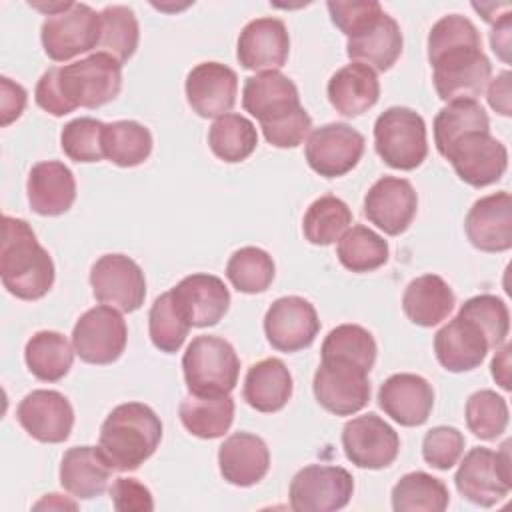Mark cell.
<instances>
[{
  "label": "cell",
  "mask_w": 512,
  "mask_h": 512,
  "mask_svg": "<svg viewBox=\"0 0 512 512\" xmlns=\"http://www.w3.org/2000/svg\"><path fill=\"white\" fill-rule=\"evenodd\" d=\"M456 296L450 284L438 274L414 278L402 294V310L406 318L422 328H432L446 320L454 310Z\"/></svg>",
  "instance_id": "1f68e13d"
},
{
  "label": "cell",
  "mask_w": 512,
  "mask_h": 512,
  "mask_svg": "<svg viewBox=\"0 0 512 512\" xmlns=\"http://www.w3.org/2000/svg\"><path fill=\"white\" fill-rule=\"evenodd\" d=\"M34 508H36V510H40V508H48V510H52V508H56V510H66V508H70V510H76V502L66 500V498H62L60 494H46L40 502L34 504Z\"/></svg>",
  "instance_id": "680465c9"
},
{
  "label": "cell",
  "mask_w": 512,
  "mask_h": 512,
  "mask_svg": "<svg viewBox=\"0 0 512 512\" xmlns=\"http://www.w3.org/2000/svg\"><path fill=\"white\" fill-rule=\"evenodd\" d=\"M326 94L338 114L354 118L368 112L378 102L380 82L370 66L350 62L330 76Z\"/></svg>",
  "instance_id": "f1b7e54d"
},
{
  "label": "cell",
  "mask_w": 512,
  "mask_h": 512,
  "mask_svg": "<svg viewBox=\"0 0 512 512\" xmlns=\"http://www.w3.org/2000/svg\"><path fill=\"white\" fill-rule=\"evenodd\" d=\"M292 374L280 358H264L246 372L242 396L246 404L258 412H278L292 396Z\"/></svg>",
  "instance_id": "4dcf8cb0"
},
{
  "label": "cell",
  "mask_w": 512,
  "mask_h": 512,
  "mask_svg": "<svg viewBox=\"0 0 512 512\" xmlns=\"http://www.w3.org/2000/svg\"><path fill=\"white\" fill-rule=\"evenodd\" d=\"M26 194L30 208L40 216H60L76 200V180L72 170L58 160H44L30 168Z\"/></svg>",
  "instance_id": "4316f807"
},
{
  "label": "cell",
  "mask_w": 512,
  "mask_h": 512,
  "mask_svg": "<svg viewBox=\"0 0 512 512\" xmlns=\"http://www.w3.org/2000/svg\"><path fill=\"white\" fill-rule=\"evenodd\" d=\"M342 448L354 466L380 470L398 458L400 436L386 420L368 412L344 424Z\"/></svg>",
  "instance_id": "9a60e30c"
},
{
  "label": "cell",
  "mask_w": 512,
  "mask_h": 512,
  "mask_svg": "<svg viewBox=\"0 0 512 512\" xmlns=\"http://www.w3.org/2000/svg\"><path fill=\"white\" fill-rule=\"evenodd\" d=\"M510 30H512V12H504L490 32V46L502 62H510Z\"/></svg>",
  "instance_id": "9f6ffc18"
},
{
  "label": "cell",
  "mask_w": 512,
  "mask_h": 512,
  "mask_svg": "<svg viewBox=\"0 0 512 512\" xmlns=\"http://www.w3.org/2000/svg\"><path fill=\"white\" fill-rule=\"evenodd\" d=\"M34 100H36V104H38L44 112H48V114H52V116H66V114H70V108H68L66 102L62 100L60 90H58V86H56L54 68H48V70L40 76V80H38V84H36V90H34Z\"/></svg>",
  "instance_id": "db71d44e"
},
{
  "label": "cell",
  "mask_w": 512,
  "mask_h": 512,
  "mask_svg": "<svg viewBox=\"0 0 512 512\" xmlns=\"http://www.w3.org/2000/svg\"><path fill=\"white\" fill-rule=\"evenodd\" d=\"M418 212V194L406 178L382 176L364 196V216L388 236L408 230Z\"/></svg>",
  "instance_id": "e0dca14e"
},
{
  "label": "cell",
  "mask_w": 512,
  "mask_h": 512,
  "mask_svg": "<svg viewBox=\"0 0 512 512\" xmlns=\"http://www.w3.org/2000/svg\"><path fill=\"white\" fill-rule=\"evenodd\" d=\"M488 350V342L480 328L458 314L434 334L436 360L448 372H468L478 368Z\"/></svg>",
  "instance_id": "83f0119b"
},
{
  "label": "cell",
  "mask_w": 512,
  "mask_h": 512,
  "mask_svg": "<svg viewBox=\"0 0 512 512\" xmlns=\"http://www.w3.org/2000/svg\"><path fill=\"white\" fill-rule=\"evenodd\" d=\"M458 316L474 322L480 332L484 334L488 348H498L504 344L508 332H510V312L502 298L494 294H478L468 298L460 310Z\"/></svg>",
  "instance_id": "f6af8a7d"
},
{
  "label": "cell",
  "mask_w": 512,
  "mask_h": 512,
  "mask_svg": "<svg viewBox=\"0 0 512 512\" xmlns=\"http://www.w3.org/2000/svg\"><path fill=\"white\" fill-rule=\"evenodd\" d=\"M378 404L400 426H422L434 408V388L420 374H392L380 384Z\"/></svg>",
  "instance_id": "7402d4cb"
},
{
  "label": "cell",
  "mask_w": 512,
  "mask_h": 512,
  "mask_svg": "<svg viewBox=\"0 0 512 512\" xmlns=\"http://www.w3.org/2000/svg\"><path fill=\"white\" fill-rule=\"evenodd\" d=\"M182 372L190 394L224 396L238 384L240 358L228 340L202 334L188 344L182 356Z\"/></svg>",
  "instance_id": "5b68a950"
},
{
  "label": "cell",
  "mask_w": 512,
  "mask_h": 512,
  "mask_svg": "<svg viewBox=\"0 0 512 512\" xmlns=\"http://www.w3.org/2000/svg\"><path fill=\"white\" fill-rule=\"evenodd\" d=\"M364 136L344 122H330L308 134L304 154L308 166L324 176L348 174L364 154Z\"/></svg>",
  "instance_id": "5bb4252c"
},
{
  "label": "cell",
  "mask_w": 512,
  "mask_h": 512,
  "mask_svg": "<svg viewBox=\"0 0 512 512\" xmlns=\"http://www.w3.org/2000/svg\"><path fill=\"white\" fill-rule=\"evenodd\" d=\"M486 98L494 112H498L502 116L512 114V90H510V72L508 70H502L500 74H496V78H492L488 82Z\"/></svg>",
  "instance_id": "11a10c76"
},
{
  "label": "cell",
  "mask_w": 512,
  "mask_h": 512,
  "mask_svg": "<svg viewBox=\"0 0 512 512\" xmlns=\"http://www.w3.org/2000/svg\"><path fill=\"white\" fill-rule=\"evenodd\" d=\"M464 434L454 426H434L424 434L422 458L436 470H450L464 454Z\"/></svg>",
  "instance_id": "c3c4849f"
},
{
  "label": "cell",
  "mask_w": 512,
  "mask_h": 512,
  "mask_svg": "<svg viewBox=\"0 0 512 512\" xmlns=\"http://www.w3.org/2000/svg\"><path fill=\"white\" fill-rule=\"evenodd\" d=\"M466 426L480 440H496L508 426L506 398L494 390H478L466 400Z\"/></svg>",
  "instance_id": "ee69618b"
},
{
  "label": "cell",
  "mask_w": 512,
  "mask_h": 512,
  "mask_svg": "<svg viewBox=\"0 0 512 512\" xmlns=\"http://www.w3.org/2000/svg\"><path fill=\"white\" fill-rule=\"evenodd\" d=\"M464 230L470 244L482 252L512 248V196L502 190L478 198L466 214Z\"/></svg>",
  "instance_id": "603a6c76"
},
{
  "label": "cell",
  "mask_w": 512,
  "mask_h": 512,
  "mask_svg": "<svg viewBox=\"0 0 512 512\" xmlns=\"http://www.w3.org/2000/svg\"><path fill=\"white\" fill-rule=\"evenodd\" d=\"M444 158L452 164L458 178L474 188L498 182L508 168V150L490 130L464 134L448 148Z\"/></svg>",
  "instance_id": "7c38bea8"
},
{
  "label": "cell",
  "mask_w": 512,
  "mask_h": 512,
  "mask_svg": "<svg viewBox=\"0 0 512 512\" xmlns=\"http://www.w3.org/2000/svg\"><path fill=\"white\" fill-rule=\"evenodd\" d=\"M402 32L398 22L384 10L348 36L346 54L352 62L370 66L374 72L390 70L402 54Z\"/></svg>",
  "instance_id": "d4e9b609"
},
{
  "label": "cell",
  "mask_w": 512,
  "mask_h": 512,
  "mask_svg": "<svg viewBox=\"0 0 512 512\" xmlns=\"http://www.w3.org/2000/svg\"><path fill=\"white\" fill-rule=\"evenodd\" d=\"M376 340L358 324H340L328 332L322 342L320 354L326 360H340L370 372L376 362Z\"/></svg>",
  "instance_id": "60d3db41"
},
{
  "label": "cell",
  "mask_w": 512,
  "mask_h": 512,
  "mask_svg": "<svg viewBox=\"0 0 512 512\" xmlns=\"http://www.w3.org/2000/svg\"><path fill=\"white\" fill-rule=\"evenodd\" d=\"M260 128H262L264 138L272 146H276V148H296L312 132V118L300 106L292 114H288V116H284V118H280V120H276L272 124H264Z\"/></svg>",
  "instance_id": "681fc988"
},
{
  "label": "cell",
  "mask_w": 512,
  "mask_h": 512,
  "mask_svg": "<svg viewBox=\"0 0 512 512\" xmlns=\"http://www.w3.org/2000/svg\"><path fill=\"white\" fill-rule=\"evenodd\" d=\"M374 148L396 170H416L428 156L426 122L406 106L384 110L374 122Z\"/></svg>",
  "instance_id": "8992f818"
},
{
  "label": "cell",
  "mask_w": 512,
  "mask_h": 512,
  "mask_svg": "<svg viewBox=\"0 0 512 512\" xmlns=\"http://www.w3.org/2000/svg\"><path fill=\"white\" fill-rule=\"evenodd\" d=\"M392 510L396 512H442L448 508L450 492L440 478L426 472H408L392 488Z\"/></svg>",
  "instance_id": "8d00e7d4"
},
{
  "label": "cell",
  "mask_w": 512,
  "mask_h": 512,
  "mask_svg": "<svg viewBox=\"0 0 512 512\" xmlns=\"http://www.w3.org/2000/svg\"><path fill=\"white\" fill-rule=\"evenodd\" d=\"M208 146L212 154L224 162H242L258 146L256 126L246 116L228 112L212 122L208 130Z\"/></svg>",
  "instance_id": "74e56055"
},
{
  "label": "cell",
  "mask_w": 512,
  "mask_h": 512,
  "mask_svg": "<svg viewBox=\"0 0 512 512\" xmlns=\"http://www.w3.org/2000/svg\"><path fill=\"white\" fill-rule=\"evenodd\" d=\"M104 158L122 168L142 164L152 152L150 130L136 120H116L104 124L102 132Z\"/></svg>",
  "instance_id": "d590c367"
},
{
  "label": "cell",
  "mask_w": 512,
  "mask_h": 512,
  "mask_svg": "<svg viewBox=\"0 0 512 512\" xmlns=\"http://www.w3.org/2000/svg\"><path fill=\"white\" fill-rule=\"evenodd\" d=\"M62 100L74 112L112 102L122 88V64L106 52H94L66 66H52Z\"/></svg>",
  "instance_id": "277c9868"
},
{
  "label": "cell",
  "mask_w": 512,
  "mask_h": 512,
  "mask_svg": "<svg viewBox=\"0 0 512 512\" xmlns=\"http://www.w3.org/2000/svg\"><path fill=\"white\" fill-rule=\"evenodd\" d=\"M330 12L332 24L348 36H352L356 30H360L368 20H372L376 14L382 12V6L374 0H352V2H340L330 0L326 4Z\"/></svg>",
  "instance_id": "f907efd6"
},
{
  "label": "cell",
  "mask_w": 512,
  "mask_h": 512,
  "mask_svg": "<svg viewBox=\"0 0 512 512\" xmlns=\"http://www.w3.org/2000/svg\"><path fill=\"white\" fill-rule=\"evenodd\" d=\"M26 100H28V94L26 90L10 80L8 76H2L0 78V124L2 126H8L12 124L14 120H18L26 108Z\"/></svg>",
  "instance_id": "f5cc1de1"
},
{
  "label": "cell",
  "mask_w": 512,
  "mask_h": 512,
  "mask_svg": "<svg viewBox=\"0 0 512 512\" xmlns=\"http://www.w3.org/2000/svg\"><path fill=\"white\" fill-rule=\"evenodd\" d=\"M110 498L118 512H150L154 510L152 492L136 478H116L110 486Z\"/></svg>",
  "instance_id": "816d5d0a"
},
{
  "label": "cell",
  "mask_w": 512,
  "mask_h": 512,
  "mask_svg": "<svg viewBox=\"0 0 512 512\" xmlns=\"http://www.w3.org/2000/svg\"><path fill=\"white\" fill-rule=\"evenodd\" d=\"M354 492V478L342 466L310 464L298 470L290 482V508L296 512L342 510Z\"/></svg>",
  "instance_id": "30bf717a"
},
{
  "label": "cell",
  "mask_w": 512,
  "mask_h": 512,
  "mask_svg": "<svg viewBox=\"0 0 512 512\" xmlns=\"http://www.w3.org/2000/svg\"><path fill=\"white\" fill-rule=\"evenodd\" d=\"M92 294L100 304L134 312L144 304L146 278L142 268L124 254H104L90 268Z\"/></svg>",
  "instance_id": "8fae6325"
},
{
  "label": "cell",
  "mask_w": 512,
  "mask_h": 512,
  "mask_svg": "<svg viewBox=\"0 0 512 512\" xmlns=\"http://www.w3.org/2000/svg\"><path fill=\"white\" fill-rule=\"evenodd\" d=\"M112 472L98 446H74L62 456L60 484L74 498L90 500L106 492Z\"/></svg>",
  "instance_id": "f546056e"
},
{
  "label": "cell",
  "mask_w": 512,
  "mask_h": 512,
  "mask_svg": "<svg viewBox=\"0 0 512 512\" xmlns=\"http://www.w3.org/2000/svg\"><path fill=\"white\" fill-rule=\"evenodd\" d=\"M388 252V242L362 224L348 228L336 246L340 264L356 274L372 272L384 266L388 262Z\"/></svg>",
  "instance_id": "ab89813d"
},
{
  "label": "cell",
  "mask_w": 512,
  "mask_h": 512,
  "mask_svg": "<svg viewBox=\"0 0 512 512\" xmlns=\"http://www.w3.org/2000/svg\"><path fill=\"white\" fill-rule=\"evenodd\" d=\"M428 62L434 70V88L444 102L480 96L492 76L478 28L460 14L442 16L430 28Z\"/></svg>",
  "instance_id": "6da1fadb"
},
{
  "label": "cell",
  "mask_w": 512,
  "mask_h": 512,
  "mask_svg": "<svg viewBox=\"0 0 512 512\" xmlns=\"http://www.w3.org/2000/svg\"><path fill=\"white\" fill-rule=\"evenodd\" d=\"M290 54V36L280 18L264 16L250 20L236 42V58L242 68L254 72L278 70Z\"/></svg>",
  "instance_id": "ffe728a7"
},
{
  "label": "cell",
  "mask_w": 512,
  "mask_h": 512,
  "mask_svg": "<svg viewBox=\"0 0 512 512\" xmlns=\"http://www.w3.org/2000/svg\"><path fill=\"white\" fill-rule=\"evenodd\" d=\"M74 354V346L68 338L54 330L36 332L24 348L28 370L42 382L62 380L72 368Z\"/></svg>",
  "instance_id": "836d02e7"
},
{
  "label": "cell",
  "mask_w": 512,
  "mask_h": 512,
  "mask_svg": "<svg viewBox=\"0 0 512 512\" xmlns=\"http://www.w3.org/2000/svg\"><path fill=\"white\" fill-rule=\"evenodd\" d=\"M218 468L228 484L254 486L270 470V450L260 436L234 432L218 448Z\"/></svg>",
  "instance_id": "484cf974"
},
{
  "label": "cell",
  "mask_w": 512,
  "mask_h": 512,
  "mask_svg": "<svg viewBox=\"0 0 512 512\" xmlns=\"http://www.w3.org/2000/svg\"><path fill=\"white\" fill-rule=\"evenodd\" d=\"M434 144L444 156L448 148L468 132L490 130V118L476 98L448 102L434 118Z\"/></svg>",
  "instance_id": "e575fe53"
},
{
  "label": "cell",
  "mask_w": 512,
  "mask_h": 512,
  "mask_svg": "<svg viewBox=\"0 0 512 512\" xmlns=\"http://www.w3.org/2000/svg\"><path fill=\"white\" fill-rule=\"evenodd\" d=\"M16 420L34 440L60 444L72 432L74 408L58 390H32L20 400Z\"/></svg>",
  "instance_id": "d6986e66"
},
{
  "label": "cell",
  "mask_w": 512,
  "mask_h": 512,
  "mask_svg": "<svg viewBox=\"0 0 512 512\" xmlns=\"http://www.w3.org/2000/svg\"><path fill=\"white\" fill-rule=\"evenodd\" d=\"M312 390L318 404L336 416H352L370 400L368 372L340 360L322 358L314 372Z\"/></svg>",
  "instance_id": "4fadbf2b"
},
{
  "label": "cell",
  "mask_w": 512,
  "mask_h": 512,
  "mask_svg": "<svg viewBox=\"0 0 512 512\" xmlns=\"http://www.w3.org/2000/svg\"><path fill=\"white\" fill-rule=\"evenodd\" d=\"M100 24V52L110 54L120 64L128 62L134 56L140 40V28L134 10L122 4L106 6L100 12Z\"/></svg>",
  "instance_id": "b9f144b4"
},
{
  "label": "cell",
  "mask_w": 512,
  "mask_h": 512,
  "mask_svg": "<svg viewBox=\"0 0 512 512\" xmlns=\"http://www.w3.org/2000/svg\"><path fill=\"white\" fill-rule=\"evenodd\" d=\"M242 106L264 126L292 114L302 104L296 84L280 70H268L246 78Z\"/></svg>",
  "instance_id": "cb8c5ba5"
},
{
  "label": "cell",
  "mask_w": 512,
  "mask_h": 512,
  "mask_svg": "<svg viewBox=\"0 0 512 512\" xmlns=\"http://www.w3.org/2000/svg\"><path fill=\"white\" fill-rule=\"evenodd\" d=\"M100 14L82 2L46 16L40 28L42 48L54 62H68L100 44Z\"/></svg>",
  "instance_id": "ba28073f"
},
{
  "label": "cell",
  "mask_w": 512,
  "mask_h": 512,
  "mask_svg": "<svg viewBox=\"0 0 512 512\" xmlns=\"http://www.w3.org/2000/svg\"><path fill=\"white\" fill-rule=\"evenodd\" d=\"M456 490L476 506L490 508L508 496L512 488L510 440L500 450L484 446L472 448L454 474Z\"/></svg>",
  "instance_id": "52a82bcc"
},
{
  "label": "cell",
  "mask_w": 512,
  "mask_h": 512,
  "mask_svg": "<svg viewBox=\"0 0 512 512\" xmlns=\"http://www.w3.org/2000/svg\"><path fill=\"white\" fill-rule=\"evenodd\" d=\"M352 224V212L348 204L332 194L316 198L302 220L304 238L316 246H330L342 238Z\"/></svg>",
  "instance_id": "f35d334b"
},
{
  "label": "cell",
  "mask_w": 512,
  "mask_h": 512,
  "mask_svg": "<svg viewBox=\"0 0 512 512\" xmlns=\"http://www.w3.org/2000/svg\"><path fill=\"white\" fill-rule=\"evenodd\" d=\"M510 350L512 346L510 344H502L498 348V352L494 354L492 358V364H490V372H492V378L496 380V384L502 388V390H510Z\"/></svg>",
  "instance_id": "6f0895ef"
},
{
  "label": "cell",
  "mask_w": 512,
  "mask_h": 512,
  "mask_svg": "<svg viewBox=\"0 0 512 512\" xmlns=\"http://www.w3.org/2000/svg\"><path fill=\"white\" fill-rule=\"evenodd\" d=\"M186 100L202 118H220L232 110L238 94L236 72L220 62H200L186 76Z\"/></svg>",
  "instance_id": "44dd1931"
},
{
  "label": "cell",
  "mask_w": 512,
  "mask_h": 512,
  "mask_svg": "<svg viewBox=\"0 0 512 512\" xmlns=\"http://www.w3.org/2000/svg\"><path fill=\"white\" fill-rule=\"evenodd\" d=\"M170 296L176 310L194 328L218 324L230 308V292L214 274H190L170 290Z\"/></svg>",
  "instance_id": "ac0fdd59"
},
{
  "label": "cell",
  "mask_w": 512,
  "mask_h": 512,
  "mask_svg": "<svg viewBox=\"0 0 512 512\" xmlns=\"http://www.w3.org/2000/svg\"><path fill=\"white\" fill-rule=\"evenodd\" d=\"M128 342V328L120 310L100 304L86 310L74 324L72 346L76 356L86 364L116 362Z\"/></svg>",
  "instance_id": "9c48e42d"
},
{
  "label": "cell",
  "mask_w": 512,
  "mask_h": 512,
  "mask_svg": "<svg viewBox=\"0 0 512 512\" xmlns=\"http://www.w3.org/2000/svg\"><path fill=\"white\" fill-rule=\"evenodd\" d=\"M276 274L272 256L256 246H244L236 250L226 264V278L244 294H260L268 290Z\"/></svg>",
  "instance_id": "7bdbcfd3"
},
{
  "label": "cell",
  "mask_w": 512,
  "mask_h": 512,
  "mask_svg": "<svg viewBox=\"0 0 512 512\" xmlns=\"http://www.w3.org/2000/svg\"><path fill=\"white\" fill-rule=\"evenodd\" d=\"M102 132L104 122L90 116H80L62 128L60 146L74 162H100L104 158Z\"/></svg>",
  "instance_id": "7dc6e473"
},
{
  "label": "cell",
  "mask_w": 512,
  "mask_h": 512,
  "mask_svg": "<svg viewBox=\"0 0 512 512\" xmlns=\"http://www.w3.org/2000/svg\"><path fill=\"white\" fill-rule=\"evenodd\" d=\"M178 416L182 426L196 438L214 440L224 436L234 420V400L224 396H196L188 394L180 406Z\"/></svg>",
  "instance_id": "d6a6232c"
},
{
  "label": "cell",
  "mask_w": 512,
  "mask_h": 512,
  "mask_svg": "<svg viewBox=\"0 0 512 512\" xmlns=\"http://www.w3.org/2000/svg\"><path fill=\"white\" fill-rule=\"evenodd\" d=\"M54 262L22 218L2 216L0 278L4 288L20 300H40L54 284Z\"/></svg>",
  "instance_id": "7a4b0ae2"
},
{
  "label": "cell",
  "mask_w": 512,
  "mask_h": 512,
  "mask_svg": "<svg viewBox=\"0 0 512 512\" xmlns=\"http://www.w3.org/2000/svg\"><path fill=\"white\" fill-rule=\"evenodd\" d=\"M190 324L182 318V314L176 310L170 292L160 294L148 314V334L152 344L166 354H174L182 348Z\"/></svg>",
  "instance_id": "bcb514c9"
},
{
  "label": "cell",
  "mask_w": 512,
  "mask_h": 512,
  "mask_svg": "<svg viewBox=\"0 0 512 512\" xmlns=\"http://www.w3.org/2000/svg\"><path fill=\"white\" fill-rule=\"evenodd\" d=\"M320 332L316 308L302 296H282L272 302L264 316V334L278 352L308 348Z\"/></svg>",
  "instance_id": "2e32d148"
},
{
  "label": "cell",
  "mask_w": 512,
  "mask_h": 512,
  "mask_svg": "<svg viewBox=\"0 0 512 512\" xmlns=\"http://www.w3.org/2000/svg\"><path fill=\"white\" fill-rule=\"evenodd\" d=\"M162 440V422L142 402H126L112 408L100 426L98 450L116 472L140 468Z\"/></svg>",
  "instance_id": "3957f363"
}]
</instances>
